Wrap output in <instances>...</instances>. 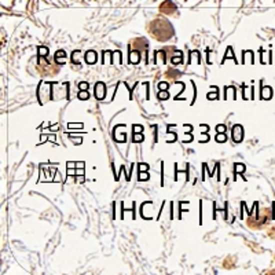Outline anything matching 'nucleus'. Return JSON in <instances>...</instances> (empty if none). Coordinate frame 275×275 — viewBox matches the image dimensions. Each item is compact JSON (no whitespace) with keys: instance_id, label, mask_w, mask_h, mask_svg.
Here are the masks:
<instances>
[{"instance_id":"2","label":"nucleus","mask_w":275,"mask_h":275,"mask_svg":"<svg viewBox=\"0 0 275 275\" xmlns=\"http://www.w3.org/2000/svg\"><path fill=\"white\" fill-rule=\"evenodd\" d=\"M47 48L38 50V70L42 76H54L60 72V65L56 64V60H50L47 56Z\"/></svg>"},{"instance_id":"3","label":"nucleus","mask_w":275,"mask_h":275,"mask_svg":"<svg viewBox=\"0 0 275 275\" xmlns=\"http://www.w3.org/2000/svg\"><path fill=\"white\" fill-rule=\"evenodd\" d=\"M272 212L270 208L260 209V212L256 214H250L246 219V224L249 228L252 230H258V228H263L264 226H267L271 220Z\"/></svg>"},{"instance_id":"15","label":"nucleus","mask_w":275,"mask_h":275,"mask_svg":"<svg viewBox=\"0 0 275 275\" xmlns=\"http://www.w3.org/2000/svg\"><path fill=\"white\" fill-rule=\"evenodd\" d=\"M218 140H219V142H223V140H224V135H219Z\"/></svg>"},{"instance_id":"1","label":"nucleus","mask_w":275,"mask_h":275,"mask_svg":"<svg viewBox=\"0 0 275 275\" xmlns=\"http://www.w3.org/2000/svg\"><path fill=\"white\" fill-rule=\"evenodd\" d=\"M148 33L158 42H166L174 36V26L165 18H156L148 25Z\"/></svg>"},{"instance_id":"6","label":"nucleus","mask_w":275,"mask_h":275,"mask_svg":"<svg viewBox=\"0 0 275 275\" xmlns=\"http://www.w3.org/2000/svg\"><path fill=\"white\" fill-rule=\"evenodd\" d=\"M232 138L236 142H241L242 138H244V130H242L241 126H236L234 130H232Z\"/></svg>"},{"instance_id":"4","label":"nucleus","mask_w":275,"mask_h":275,"mask_svg":"<svg viewBox=\"0 0 275 275\" xmlns=\"http://www.w3.org/2000/svg\"><path fill=\"white\" fill-rule=\"evenodd\" d=\"M131 51H130V60L132 64H136L140 60V51L148 48V43L143 38H134L130 44Z\"/></svg>"},{"instance_id":"10","label":"nucleus","mask_w":275,"mask_h":275,"mask_svg":"<svg viewBox=\"0 0 275 275\" xmlns=\"http://www.w3.org/2000/svg\"><path fill=\"white\" fill-rule=\"evenodd\" d=\"M95 58H96V55H95V52H94V51H90V52H87L86 60H87L88 64H92V62H95Z\"/></svg>"},{"instance_id":"14","label":"nucleus","mask_w":275,"mask_h":275,"mask_svg":"<svg viewBox=\"0 0 275 275\" xmlns=\"http://www.w3.org/2000/svg\"><path fill=\"white\" fill-rule=\"evenodd\" d=\"M80 98H84V99H87L88 98V95H87V92H82L80 94Z\"/></svg>"},{"instance_id":"5","label":"nucleus","mask_w":275,"mask_h":275,"mask_svg":"<svg viewBox=\"0 0 275 275\" xmlns=\"http://www.w3.org/2000/svg\"><path fill=\"white\" fill-rule=\"evenodd\" d=\"M160 12H162L165 16H170V14H174L176 11V6L175 3H172V2H162L158 7Z\"/></svg>"},{"instance_id":"7","label":"nucleus","mask_w":275,"mask_h":275,"mask_svg":"<svg viewBox=\"0 0 275 275\" xmlns=\"http://www.w3.org/2000/svg\"><path fill=\"white\" fill-rule=\"evenodd\" d=\"M180 76V72L175 70V69H168L166 73H165V77L168 78V80H175L178 77Z\"/></svg>"},{"instance_id":"16","label":"nucleus","mask_w":275,"mask_h":275,"mask_svg":"<svg viewBox=\"0 0 275 275\" xmlns=\"http://www.w3.org/2000/svg\"><path fill=\"white\" fill-rule=\"evenodd\" d=\"M80 88H84V90H86V88H87V84H80Z\"/></svg>"},{"instance_id":"9","label":"nucleus","mask_w":275,"mask_h":275,"mask_svg":"<svg viewBox=\"0 0 275 275\" xmlns=\"http://www.w3.org/2000/svg\"><path fill=\"white\" fill-rule=\"evenodd\" d=\"M234 264H236V260H234L232 258H227L224 262H223V266H224L226 268H232V267H234Z\"/></svg>"},{"instance_id":"13","label":"nucleus","mask_w":275,"mask_h":275,"mask_svg":"<svg viewBox=\"0 0 275 275\" xmlns=\"http://www.w3.org/2000/svg\"><path fill=\"white\" fill-rule=\"evenodd\" d=\"M264 275H275V270H270V271H267Z\"/></svg>"},{"instance_id":"11","label":"nucleus","mask_w":275,"mask_h":275,"mask_svg":"<svg viewBox=\"0 0 275 275\" xmlns=\"http://www.w3.org/2000/svg\"><path fill=\"white\" fill-rule=\"evenodd\" d=\"M267 234H268L270 238H272V240H275V226L274 227H271L268 231H267Z\"/></svg>"},{"instance_id":"12","label":"nucleus","mask_w":275,"mask_h":275,"mask_svg":"<svg viewBox=\"0 0 275 275\" xmlns=\"http://www.w3.org/2000/svg\"><path fill=\"white\" fill-rule=\"evenodd\" d=\"M271 98V88H266L264 90V95H263V98Z\"/></svg>"},{"instance_id":"8","label":"nucleus","mask_w":275,"mask_h":275,"mask_svg":"<svg viewBox=\"0 0 275 275\" xmlns=\"http://www.w3.org/2000/svg\"><path fill=\"white\" fill-rule=\"evenodd\" d=\"M104 86L102 82H99L96 84V98L102 99L104 98Z\"/></svg>"}]
</instances>
